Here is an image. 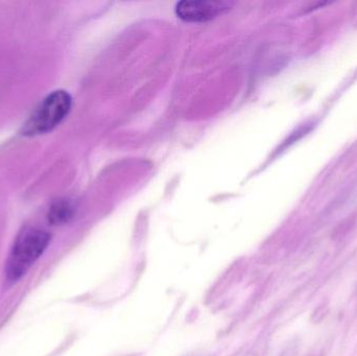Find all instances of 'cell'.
I'll return each instance as SVG.
<instances>
[{
  "label": "cell",
  "mask_w": 357,
  "mask_h": 356,
  "mask_svg": "<svg viewBox=\"0 0 357 356\" xmlns=\"http://www.w3.org/2000/svg\"><path fill=\"white\" fill-rule=\"evenodd\" d=\"M73 208L70 203L62 200L54 203L48 212V221L52 225H62L73 217Z\"/></svg>",
  "instance_id": "obj_4"
},
{
  "label": "cell",
  "mask_w": 357,
  "mask_h": 356,
  "mask_svg": "<svg viewBox=\"0 0 357 356\" xmlns=\"http://www.w3.org/2000/svg\"><path fill=\"white\" fill-rule=\"evenodd\" d=\"M71 102V96L64 90H56L48 94L23 125V135H43L52 132L68 115Z\"/></svg>",
  "instance_id": "obj_2"
},
{
  "label": "cell",
  "mask_w": 357,
  "mask_h": 356,
  "mask_svg": "<svg viewBox=\"0 0 357 356\" xmlns=\"http://www.w3.org/2000/svg\"><path fill=\"white\" fill-rule=\"evenodd\" d=\"M50 234L37 228L23 230L10 251L6 261V278L18 281L27 273L31 265L38 261L47 248Z\"/></svg>",
  "instance_id": "obj_1"
},
{
  "label": "cell",
  "mask_w": 357,
  "mask_h": 356,
  "mask_svg": "<svg viewBox=\"0 0 357 356\" xmlns=\"http://www.w3.org/2000/svg\"><path fill=\"white\" fill-rule=\"evenodd\" d=\"M232 3L228 1H203L191 0L178 3L177 15L181 19L189 22H202L210 20L218 15L226 12Z\"/></svg>",
  "instance_id": "obj_3"
}]
</instances>
